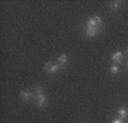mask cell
Segmentation results:
<instances>
[{
    "instance_id": "cell-9",
    "label": "cell",
    "mask_w": 128,
    "mask_h": 123,
    "mask_svg": "<svg viewBox=\"0 0 128 123\" xmlns=\"http://www.w3.org/2000/svg\"><path fill=\"white\" fill-rule=\"evenodd\" d=\"M120 6H121V2H120V1H113V2L110 3V8L117 9V8H119Z\"/></svg>"
},
{
    "instance_id": "cell-13",
    "label": "cell",
    "mask_w": 128,
    "mask_h": 123,
    "mask_svg": "<svg viewBox=\"0 0 128 123\" xmlns=\"http://www.w3.org/2000/svg\"><path fill=\"white\" fill-rule=\"evenodd\" d=\"M112 123H125V122H124V121L121 120V119H117V120H114Z\"/></svg>"
},
{
    "instance_id": "cell-2",
    "label": "cell",
    "mask_w": 128,
    "mask_h": 123,
    "mask_svg": "<svg viewBox=\"0 0 128 123\" xmlns=\"http://www.w3.org/2000/svg\"><path fill=\"white\" fill-rule=\"evenodd\" d=\"M34 100H36V104L38 105L39 107H42L44 105H45V103H46V97L44 96V94H37L34 96Z\"/></svg>"
},
{
    "instance_id": "cell-3",
    "label": "cell",
    "mask_w": 128,
    "mask_h": 123,
    "mask_svg": "<svg viewBox=\"0 0 128 123\" xmlns=\"http://www.w3.org/2000/svg\"><path fill=\"white\" fill-rule=\"evenodd\" d=\"M31 96H32V92H29V91H26V90L21 91V94H20V98H21L22 100H24V102L29 100Z\"/></svg>"
},
{
    "instance_id": "cell-12",
    "label": "cell",
    "mask_w": 128,
    "mask_h": 123,
    "mask_svg": "<svg viewBox=\"0 0 128 123\" xmlns=\"http://www.w3.org/2000/svg\"><path fill=\"white\" fill-rule=\"evenodd\" d=\"M36 92L37 94H44V88L41 86H36Z\"/></svg>"
},
{
    "instance_id": "cell-4",
    "label": "cell",
    "mask_w": 128,
    "mask_h": 123,
    "mask_svg": "<svg viewBox=\"0 0 128 123\" xmlns=\"http://www.w3.org/2000/svg\"><path fill=\"white\" fill-rule=\"evenodd\" d=\"M57 62H58L60 68H63L64 65H65V63L68 62V56L66 55H61V56L58 57V59H57Z\"/></svg>"
},
{
    "instance_id": "cell-6",
    "label": "cell",
    "mask_w": 128,
    "mask_h": 123,
    "mask_svg": "<svg viewBox=\"0 0 128 123\" xmlns=\"http://www.w3.org/2000/svg\"><path fill=\"white\" fill-rule=\"evenodd\" d=\"M118 115H119V119L124 120V119L127 118V115H128V111L126 110L125 107H121V108H119V110H118Z\"/></svg>"
},
{
    "instance_id": "cell-11",
    "label": "cell",
    "mask_w": 128,
    "mask_h": 123,
    "mask_svg": "<svg viewBox=\"0 0 128 123\" xmlns=\"http://www.w3.org/2000/svg\"><path fill=\"white\" fill-rule=\"evenodd\" d=\"M93 19L95 21V23H96L97 25H98V26H102V19H101V17H98V16H94V17H93Z\"/></svg>"
},
{
    "instance_id": "cell-1",
    "label": "cell",
    "mask_w": 128,
    "mask_h": 123,
    "mask_svg": "<svg viewBox=\"0 0 128 123\" xmlns=\"http://www.w3.org/2000/svg\"><path fill=\"white\" fill-rule=\"evenodd\" d=\"M44 68H45V71L48 72V73H54L57 70H61L60 66H58V64H55L54 62H48V63H46L45 66H44Z\"/></svg>"
},
{
    "instance_id": "cell-7",
    "label": "cell",
    "mask_w": 128,
    "mask_h": 123,
    "mask_svg": "<svg viewBox=\"0 0 128 123\" xmlns=\"http://www.w3.org/2000/svg\"><path fill=\"white\" fill-rule=\"evenodd\" d=\"M112 59H113V62H114L116 64H119V63H121V59H122V54L120 53V51H118V53H116L112 56Z\"/></svg>"
},
{
    "instance_id": "cell-8",
    "label": "cell",
    "mask_w": 128,
    "mask_h": 123,
    "mask_svg": "<svg viewBox=\"0 0 128 123\" xmlns=\"http://www.w3.org/2000/svg\"><path fill=\"white\" fill-rule=\"evenodd\" d=\"M98 31L100 30H97V29H87L86 30V35L88 38H93V37H95L96 33L98 32Z\"/></svg>"
},
{
    "instance_id": "cell-10",
    "label": "cell",
    "mask_w": 128,
    "mask_h": 123,
    "mask_svg": "<svg viewBox=\"0 0 128 123\" xmlns=\"http://www.w3.org/2000/svg\"><path fill=\"white\" fill-rule=\"evenodd\" d=\"M110 71H111V73L116 74V73H118V71H119V67H118V65H117V64H114V65H112V66H111Z\"/></svg>"
},
{
    "instance_id": "cell-5",
    "label": "cell",
    "mask_w": 128,
    "mask_h": 123,
    "mask_svg": "<svg viewBox=\"0 0 128 123\" xmlns=\"http://www.w3.org/2000/svg\"><path fill=\"white\" fill-rule=\"evenodd\" d=\"M87 29H97V30H100L101 26H98V25L96 24L95 21H94L93 17H92V18H89L87 21Z\"/></svg>"
},
{
    "instance_id": "cell-14",
    "label": "cell",
    "mask_w": 128,
    "mask_h": 123,
    "mask_svg": "<svg viewBox=\"0 0 128 123\" xmlns=\"http://www.w3.org/2000/svg\"><path fill=\"white\" fill-rule=\"evenodd\" d=\"M127 53H128V48H127Z\"/></svg>"
}]
</instances>
